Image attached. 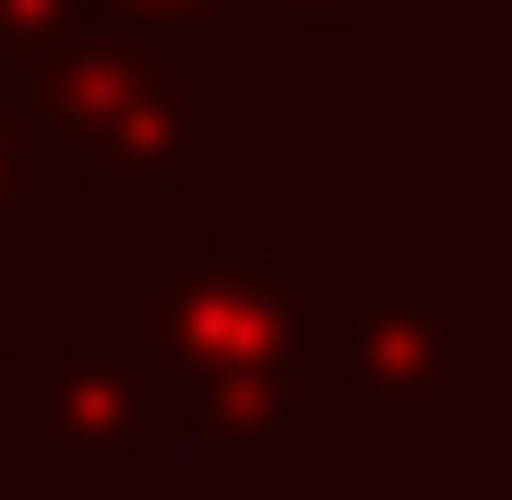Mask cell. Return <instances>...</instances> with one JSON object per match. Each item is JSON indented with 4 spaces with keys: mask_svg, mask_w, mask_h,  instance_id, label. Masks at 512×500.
I'll use <instances>...</instances> for the list:
<instances>
[{
    "mask_svg": "<svg viewBox=\"0 0 512 500\" xmlns=\"http://www.w3.org/2000/svg\"><path fill=\"white\" fill-rule=\"evenodd\" d=\"M120 322L167 393V429L227 465L310 453L322 334L346 298L334 239H191L167 203H120Z\"/></svg>",
    "mask_w": 512,
    "mask_h": 500,
    "instance_id": "cell-1",
    "label": "cell"
},
{
    "mask_svg": "<svg viewBox=\"0 0 512 500\" xmlns=\"http://www.w3.org/2000/svg\"><path fill=\"white\" fill-rule=\"evenodd\" d=\"M0 120L60 167V191L179 215L239 167L227 24L143 0H0Z\"/></svg>",
    "mask_w": 512,
    "mask_h": 500,
    "instance_id": "cell-2",
    "label": "cell"
},
{
    "mask_svg": "<svg viewBox=\"0 0 512 500\" xmlns=\"http://www.w3.org/2000/svg\"><path fill=\"white\" fill-rule=\"evenodd\" d=\"M489 239H393L370 286L334 298L310 453H489Z\"/></svg>",
    "mask_w": 512,
    "mask_h": 500,
    "instance_id": "cell-3",
    "label": "cell"
},
{
    "mask_svg": "<svg viewBox=\"0 0 512 500\" xmlns=\"http://www.w3.org/2000/svg\"><path fill=\"white\" fill-rule=\"evenodd\" d=\"M0 453L48 465L60 500H131L155 453H179L167 393H155V370H143V346H131L108 286H84L48 346L0 358Z\"/></svg>",
    "mask_w": 512,
    "mask_h": 500,
    "instance_id": "cell-4",
    "label": "cell"
},
{
    "mask_svg": "<svg viewBox=\"0 0 512 500\" xmlns=\"http://www.w3.org/2000/svg\"><path fill=\"white\" fill-rule=\"evenodd\" d=\"M60 227H72V191H60V167H48L24 131L0 120V286H12L36 250L60 239Z\"/></svg>",
    "mask_w": 512,
    "mask_h": 500,
    "instance_id": "cell-5",
    "label": "cell"
},
{
    "mask_svg": "<svg viewBox=\"0 0 512 500\" xmlns=\"http://www.w3.org/2000/svg\"><path fill=\"white\" fill-rule=\"evenodd\" d=\"M239 12H274V24H298V36H346V24H382L393 0H239Z\"/></svg>",
    "mask_w": 512,
    "mask_h": 500,
    "instance_id": "cell-6",
    "label": "cell"
},
{
    "mask_svg": "<svg viewBox=\"0 0 512 500\" xmlns=\"http://www.w3.org/2000/svg\"><path fill=\"white\" fill-rule=\"evenodd\" d=\"M143 12H203V24H227L239 0H143Z\"/></svg>",
    "mask_w": 512,
    "mask_h": 500,
    "instance_id": "cell-7",
    "label": "cell"
}]
</instances>
